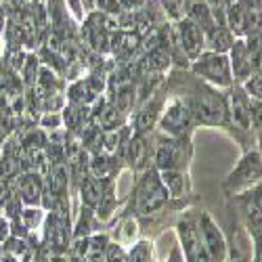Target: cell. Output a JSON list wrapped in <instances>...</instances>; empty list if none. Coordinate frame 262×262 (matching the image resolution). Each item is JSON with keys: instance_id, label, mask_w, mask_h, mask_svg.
Returning <instances> with one entry per match:
<instances>
[{"instance_id": "1", "label": "cell", "mask_w": 262, "mask_h": 262, "mask_svg": "<svg viewBox=\"0 0 262 262\" xmlns=\"http://www.w3.org/2000/svg\"><path fill=\"white\" fill-rule=\"evenodd\" d=\"M168 191L162 185L160 170L147 168L135 187V212L139 216H151L168 204Z\"/></svg>"}, {"instance_id": "2", "label": "cell", "mask_w": 262, "mask_h": 262, "mask_svg": "<svg viewBox=\"0 0 262 262\" xmlns=\"http://www.w3.org/2000/svg\"><path fill=\"white\" fill-rule=\"evenodd\" d=\"M191 105V112L195 122L208 124V126H218L229 120V105L221 93H216L210 86H200L195 93Z\"/></svg>"}, {"instance_id": "3", "label": "cell", "mask_w": 262, "mask_h": 262, "mask_svg": "<svg viewBox=\"0 0 262 262\" xmlns=\"http://www.w3.org/2000/svg\"><path fill=\"white\" fill-rule=\"evenodd\" d=\"M191 70H193L195 76L204 78L206 82H210L214 86H231L233 84L229 55L206 51V53H202L198 59L193 61Z\"/></svg>"}, {"instance_id": "4", "label": "cell", "mask_w": 262, "mask_h": 262, "mask_svg": "<svg viewBox=\"0 0 262 262\" xmlns=\"http://www.w3.org/2000/svg\"><path fill=\"white\" fill-rule=\"evenodd\" d=\"M195 118L191 112V105L183 99H172L166 109H162L160 116V128L168 137H185V133L193 126Z\"/></svg>"}, {"instance_id": "5", "label": "cell", "mask_w": 262, "mask_h": 262, "mask_svg": "<svg viewBox=\"0 0 262 262\" xmlns=\"http://www.w3.org/2000/svg\"><path fill=\"white\" fill-rule=\"evenodd\" d=\"M185 137H160L154 147V168L164 170H179L185 164Z\"/></svg>"}, {"instance_id": "6", "label": "cell", "mask_w": 262, "mask_h": 262, "mask_svg": "<svg viewBox=\"0 0 262 262\" xmlns=\"http://www.w3.org/2000/svg\"><path fill=\"white\" fill-rule=\"evenodd\" d=\"M258 19H260V15H256L252 11L248 0H237V3L229 5L225 11V24L231 30V34H235V36H248V34L256 32Z\"/></svg>"}, {"instance_id": "7", "label": "cell", "mask_w": 262, "mask_h": 262, "mask_svg": "<svg viewBox=\"0 0 262 262\" xmlns=\"http://www.w3.org/2000/svg\"><path fill=\"white\" fill-rule=\"evenodd\" d=\"M200 233H202V242L204 248L210 256L212 262H227L229 256V246L223 231L218 229V225L212 221L210 214H202L200 218Z\"/></svg>"}, {"instance_id": "8", "label": "cell", "mask_w": 262, "mask_h": 262, "mask_svg": "<svg viewBox=\"0 0 262 262\" xmlns=\"http://www.w3.org/2000/svg\"><path fill=\"white\" fill-rule=\"evenodd\" d=\"M174 32H177V40L179 45L185 53V57L189 61H195L202 53H204V32L193 24V21H189L187 17H183L181 21H177V26H174Z\"/></svg>"}, {"instance_id": "9", "label": "cell", "mask_w": 262, "mask_h": 262, "mask_svg": "<svg viewBox=\"0 0 262 262\" xmlns=\"http://www.w3.org/2000/svg\"><path fill=\"white\" fill-rule=\"evenodd\" d=\"M258 179H262V158L260 154L252 151V154H246L244 160L237 164V168L231 172V177L227 181V187H244V185H250V183H256Z\"/></svg>"}, {"instance_id": "10", "label": "cell", "mask_w": 262, "mask_h": 262, "mask_svg": "<svg viewBox=\"0 0 262 262\" xmlns=\"http://www.w3.org/2000/svg\"><path fill=\"white\" fill-rule=\"evenodd\" d=\"M13 181H17V191H13V193L19 195V200L24 202V206H40L42 193H45V179L34 172H21Z\"/></svg>"}, {"instance_id": "11", "label": "cell", "mask_w": 262, "mask_h": 262, "mask_svg": "<svg viewBox=\"0 0 262 262\" xmlns=\"http://www.w3.org/2000/svg\"><path fill=\"white\" fill-rule=\"evenodd\" d=\"M229 63L233 80H248L254 72V59L246 47V40H235V45L229 51Z\"/></svg>"}, {"instance_id": "12", "label": "cell", "mask_w": 262, "mask_h": 262, "mask_svg": "<svg viewBox=\"0 0 262 262\" xmlns=\"http://www.w3.org/2000/svg\"><path fill=\"white\" fill-rule=\"evenodd\" d=\"M231 120L237 128L248 130L252 126V99L248 97V93L239 86L231 93V107H229Z\"/></svg>"}, {"instance_id": "13", "label": "cell", "mask_w": 262, "mask_h": 262, "mask_svg": "<svg viewBox=\"0 0 262 262\" xmlns=\"http://www.w3.org/2000/svg\"><path fill=\"white\" fill-rule=\"evenodd\" d=\"M124 158L135 170H139V168L147 170L149 158H154V149H151L149 143H147V135H133V139L128 141Z\"/></svg>"}, {"instance_id": "14", "label": "cell", "mask_w": 262, "mask_h": 262, "mask_svg": "<svg viewBox=\"0 0 262 262\" xmlns=\"http://www.w3.org/2000/svg\"><path fill=\"white\" fill-rule=\"evenodd\" d=\"M185 17L193 21L204 34H208L210 30L218 26L210 7L206 5V0H185Z\"/></svg>"}, {"instance_id": "15", "label": "cell", "mask_w": 262, "mask_h": 262, "mask_svg": "<svg viewBox=\"0 0 262 262\" xmlns=\"http://www.w3.org/2000/svg\"><path fill=\"white\" fill-rule=\"evenodd\" d=\"M109 185H112V183H103V181L91 177V174H86V177L82 179V183H80V198H82V204H84L86 208H91V210H97L99 204H101L103 198H105Z\"/></svg>"}, {"instance_id": "16", "label": "cell", "mask_w": 262, "mask_h": 262, "mask_svg": "<svg viewBox=\"0 0 262 262\" xmlns=\"http://www.w3.org/2000/svg\"><path fill=\"white\" fill-rule=\"evenodd\" d=\"M160 116H162V101L149 99L135 118V135H147L149 130H154V126L160 122Z\"/></svg>"}, {"instance_id": "17", "label": "cell", "mask_w": 262, "mask_h": 262, "mask_svg": "<svg viewBox=\"0 0 262 262\" xmlns=\"http://www.w3.org/2000/svg\"><path fill=\"white\" fill-rule=\"evenodd\" d=\"M118 172V162L114 156L107 154H93L89 158V174L103 183H112Z\"/></svg>"}, {"instance_id": "18", "label": "cell", "mask_w": 262, "mask_h": 262, "mask_svg": "<svg viewBox=\"0 0 262 262\" xmlns=\"http://www.w3.org/2000/svg\"><path fill=\"white\" fill-rule=\"evenodd\" d=\"M204 42L212 53H223L227 55L231 51V47L235 45V36L231 34V30L227 26H216L214 30H210L208 34H204Z\"/></svg>"}, {"instance_id": "19", "label": "cell", "mask_w": 262, "mask_h": 262, "mask_svg": "<svg viewBox=\"0 0 262 262\" xmlns=\"http://www.w3.org/2000/svg\"><path fill=\"white\" fill-rule=\"evenodd\" d=\"M68 185H70V168L65 162L61 164H53L49 174L45 177V189L57 193V195H65L68 193Z\"/></svg>"}, {"instance_id": "20", "label": "cell", "mask_w": 262, "mask_h": 262, "mask_svg": "<svg viewBox=\"0 0 262 262\" xmlns=\"http://www.w3.org/2000/svg\"><path fill=\"white\" fill-rule=\"evenodd\" d=\"M170 55L164 49H156L143 57V61H139V70L141 74H164L170 68Z\"/></svg>"}, {"instance_id": "21", "label": "cell", "mask_w": 262, "mask_h": 262, "mask_svg": "<svg viewBox=\"0 0 262 262\" xmlns=\"http://www.w3.org/2000/svg\"><path fill=\"white\" fill-rule=\"evenodd\" d=\"M246 225L248 231L254 239V248H256V258L262 256V212L256 210L254 206H248L246 210Z\"/></svg>"}, {"instance_id": "22", "label": "cell", "mask_w": 262, "mask_h": 262, "mask_svg": "<svg viewBox=\"0 0 262 262\" xmlns=\"http://www.w3.org/2000/svg\"><path fill=\"white\" fill-rule=\"evenodd\" d=\"M160 179L170 198H181L185 193V174L181 170H164L160 172Z\"/></svg>"}, {"instance_id": "23", "label": "cell", "mask_w": 262, "mask_h": 262, "mask_svg": "<svg viewBox=\"0 0 262 262\" xmlns=\"http://www.w3.org/2000/svg\"><path fill=\"white\" fill-rule=\"evenodd\" d=\"M126 254H128V262H156V258H154V244L145 242V239H143V242L133 244Z\"/></svg>"}, {"instance_id": "24", "label": "cell", "mask_w": 262, "mask_h": 262, "mask_svg": "<svg viewBox=\"0 0 262 262\" xmlns=\"http://www.w3.org/2000/svg\"><path fill=\"white\" fill-rule=\"evenodd\" d=\"M38 72H40V61H38V57L36 55H28L26 57V63H24V68H21V82H24L26 86H34V82H36V78H38Z\"/></svg>"}, {"instance_id": "25", "label": "cell", "mask_w": 262, "mask_h": 262, "mask_svg": "<svg viewBox=\"0 0 262 262\" xmlns=\"http://www.w3.org/2000/svg\"><path fill=\"white\" fill-rule=\"evenodd\" d=\"M162 7L174 21H181L185 17V0H162Z\"/></svg>"}, {"instance_id": "26", "label": "cell", "mask_w": 262, "mask_h": 262, "mask_svg": "<svg viewBox=\"0 0 262 262\" xmlns=\"http://www.w3.org/2000/svg\"><path fill=\"white\" fill-rule=\"evenodd\" d=\"M244 91L248 93L250 99H254V101H262V74L248 78L246 84H244Z\"/></svg>"}, {"instance_id": "27", "label": "cell", "mask_w": 262, "mask_h": 262, "mask_svg": "<svg viewBox=\"0 0 262 262\" xmlns=\"http://www.w3.org/2000/svg\"><path fill=\"white\" fill-rule=\"evenodd\" d=\"M38 124L42 130H51L53 133V130H59L63 126V118H61V114H42Z\"/></svg>"}, {"instance_id": "28", "label": "cell", "mask_w": 262, "mask_h": 262, "mask_svg": "<svg viewBox=\"0 0 262 262\" xmlns=\"http://www.w3.org/2000/svg\"><path fill=\"white\" fill-rule=\"evenodd\" d=\"M137 223L135 221H126L122 225V231H120V244L122 246H128V244H135V237H137Z\"/></svg>"}, {"instance_id": "29", "label": "cell", "mask_w": 262, "mask_h": 262, "mask_svg": "<svg viewBox=\"0 0 262 262\" xmlns=\"http://www.w3.org/2000/svg\"><path fill=\"white\" fill-rule=\"evenodd\" d=\"M105 262H128V254L118 244H109L107 248V260Z\"/></svg>"}, {"instance_id": "30", "label": "cell", "mask_w": 262, "mask_h": 262, "mask_svg": "<svg viewBox=\"0 0 262 262\" xmlns=\"http://www.w3.org/2000/svg\"><path fill=\"white\" fill-rule=\"evenodd\" d=\"M252 124L262 130V101H254L252 99Z\"/></svg>"}, {"instance_id": "31", "label": "cell", "mask_w": 262, "mask_h": 262, "mask_svg": "<svg viewBox=\"0 0 262 262\" xmlns=\"http://www.w3.org/2000/svg\"><path fill=\"white\" fill-rule=\"evenodd\" d=\"M11 237V221L5 216H0V246Z\"/></svg>"}, {"instance_id": "32", "label": "cell", "mask_w": 262, "mask_h": 262, "mask_svg": "<svg viewBox=\"0 0 262 262\" xmlns=\"http://www.w3.org/2000/svg\"><path fill=\"white\" fill-rule=\"evenodd\" d=\"M252 202H254L252 206H254L256 210H260V212H262V183L254 187V191H252Z\"/></svg>"}, {"instance_id": "33", "label": "cell", "mask_w": 262, "mask_h": 262, "mask_svg": "<svg viewBox=\"0 0 262 262\" xmlns=\"http://www.w3.org/2000/svg\"><path fill=\"white\" fill-rule=\"evenodd\" d=\"M0 262H19L15 256H11L9 252H5L3 248H0Z\"/></svg>"}, {"instance_id": "34", "label": "cell", "mask_w": 262, "mask_h": 262, "mask_svg": "<svg viewBox=\"0 0 262 262\" xmlns=\"http://www.w3.org/2000/svg\"><path fill=\"white\" fill-rule=\"evenodd\" d=\"M260 158H262V130H260Z\"/></svg>"}, {"instance_id": "35", "label": "cell", "mask_w": 262, "mask_h": 262, "mask_svg": "<svg viewBox=\"0 0 262 262\" xmlns=\"http://www.w3.org/2000/svg\"><path fill=\"white\" fill-rule=\"evenodd\" d=\"M252 262H262V260H260V258H254V260H252Z\"/></svg>"}, {"instance_id": "36", "label": "cell", "mask_w": 262, "mask_h": 262, "mask_svg": "<svg viewBox=\"0 0 262 262\" xmlns=\"http://www.w3.org/2000/svg\"><path fill=\"white\" fill-rule=\"evenodd\" d=\"M0 68H3V57H0Z\"/></svg>"}, {"instance_id": "37", "label": "cell", "mask_w": 262, "mask_h": 262, "mask_svg": "<svg viewBox=\"0 0 262 262\" xmlns=\"http://www.w3.org/2000/svg\"><path fill=\"white\" fill-rule=\"evenodd\" d=\"M237 262H246V260H237Z\"/></svg>"}, {"instance_id": "38", "label": "cell", "mask_w": 262, "mask_h": 262, "mask_svg": "<svg viewBox=\"0 0 262 262\" xmlns=\"http://www.w3.org/2000/svg\"><path fill=\"white\" fill-rule=\"evenodd\" d=\"M260 260H262V256H260Z\"/></svg>"}]
</instances>
